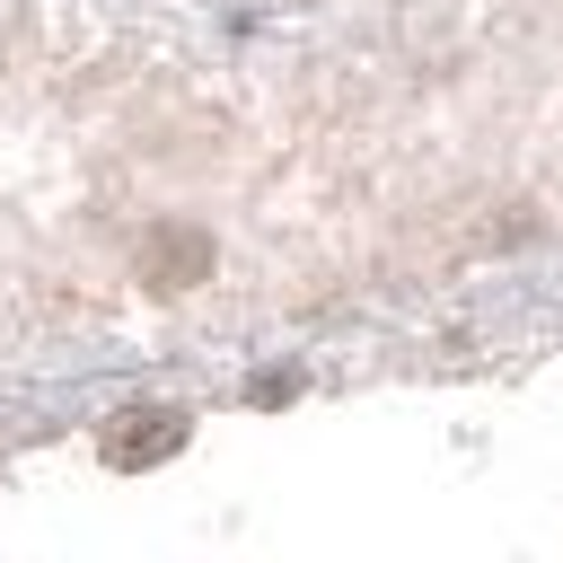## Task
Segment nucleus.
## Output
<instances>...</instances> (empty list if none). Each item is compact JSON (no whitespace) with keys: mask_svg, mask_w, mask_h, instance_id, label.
Here are the masks:
<instances>
[{"mask_svg":"<svg viewBox=\"0 0 563 563\" xmlns=\"http://www.w3.org/2000/svg\"><path fill=\"white\" fill-rule=\"evenodd\" d=\"M176 449H185V413H167V405H132L123 431H106V466H123V475H141Z\"/></svg>","mask_w":563,"mask_h":563,"instance_id":"obj_2","label":"nucleus"},{"mask_svg":"<svg viewBox=\"0 0 563 563\" xmlns=\"http://www.w3.org/2000/svg\"><path fill=\"white\" fill-rule=\"evenodd\" d=\"M211 264H220V246H211V229H194V220H158V229L141 238V282H150V290H194V282H211Z\"/></svg>","mask_w":563,"mask_h":563,"instance_id":"obj_1","label":"nucleus"},{"mask_svg":"<svg viewBox=\"0 0 563 563\" xmlns=\"http://www.w3.org/2000/svg\"><path fill=\"white\" fill-rule=\"evenodd\" d=\"M290 387H299L290 369H264V378H255V405H290Z\"/></svg>","mask_w":563,"mask_h":563,"instance_id":"obj_3","label":"nucleus"}]
</instances>
